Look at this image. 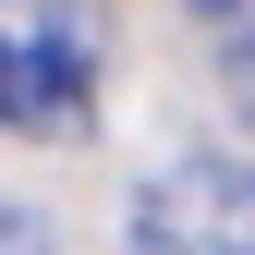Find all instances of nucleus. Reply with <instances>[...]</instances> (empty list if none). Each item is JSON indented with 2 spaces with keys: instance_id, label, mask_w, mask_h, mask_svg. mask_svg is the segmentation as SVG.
<instances>
[{
  "instance_id": "f257e3e1",
  "label": "nucleus",
  "mask_w": 255,
  "mask_h": 255,
  "mask_svg": "<svg viewBox=\"0 0 255 255\" xmlns=\"http://www.w3.org/2000/svg\"><path fill=\"white\" fill-rule=\"evenodd\" d=\"M98 122V24L85 0H0V134Z\"/></svg>"
},
{
  "instance_id": "f03ea898",
  "label": "nucleus",
  "mask_w": 255,
  "mask_h": 255,
  "mask_svg": "<svg viewBox=\"0 0 255 255\" xmlns=\"http://www.w3.org/2000/svg\"><path fill=\"white\" fill-rule=\"evenodd\" d=\"M134 255H255V158H182L134 207Z\"/></svg>"
},
{
  "instance_id": "7ed1b4c3",
  "label": "nucleus",
  "mask_w": 255,
  "mask_h": 255,
  "mask_svg": "<svg viewBox=\"0 0 255 255\" xmlns=\"http://www.w3.org/2000/svg\"><path fill=\"white\" fill-rule=\"evenodd\" d=\"M0 255H61V243H49V219H12V207H0Z\"/></svg>"
},
{
  "instance_id": "20e7f679",
  "label": "nucleus",
  "mask_w": 255,
  "mask_h": 255,
  "mask_svg": "<svg viewBox=\"0 0 255 255\" xmlns=\"http://www.w3.org/2000/svg\"><path fill=\"white\" fill-rule=\"evenodd\" d=\"M231 98H255V49H231Z\"/></svg>"
},
{
  "instance_id": "39448f33",
  "label": "nucleus",
  "mask_w": 255,
  "mask_h": 255,
  "mask_svg": "<svg viewBox=\"0 0 255 255\" xmlns=\"http://www.w3.org/2000/svg\"><path fill=\"white\" fill-rule=\"evenodd\" d=\"M195 12H243V0H195Z\"/></svg>"
}]
</instances>
